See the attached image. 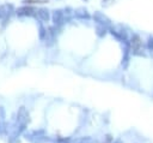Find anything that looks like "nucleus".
Segmentation results:
<instances>
[{
    "label": "nucleus",
    "mask_w": 153,
    "mask_h": 143,
    "mask_svg": "<svg viewBox=\"0 0 153 143\" xmlns=\"http://www.w3.org/2000/svg\"><path fill=\"white\" fill-rule=\"evenodd\" d=\"M17 119H18V121H19L22 125H24V124L26 123V120H28V113H26V111H25L24 107H22V108L18 111Z\"/></svg>",
    "instance_id": "nucleus-1"
},
{
    "label": "nucleus",
    "mask_w": 153,
    "mask_h": 143,
    "mask_svg": "<svg viewBox=\"0 0 153 143\" xmlns=\"http://www.w3.org/2000/svg\"><path fill=\"white\" fill-rule=\"evenodd\" d=\"M34 12H35V10L32 7H28V6H23L17 10V13L19 16H31V15H34Z\"/></svg>",
    "instance_id": "nucleus-2"
},
{
    "label": "nucleus",
    "mask_w": 153,
    "mask_h": 143,
    "mask_svg": "<svg viewBox=\"0 0 153 143\" xmlns=\"http://www.w3.org/2000/svg\"><path fill=\"white\" fill-rule=\"evenodd\" d=\"M10 9H12V6H9V5H4L0 7V17H7L10 15Z\"/></svg>",
    "instance_id": "nucleus-3"
},
{
    "label": "nucleus",
    "mask_w": 153,
    "mask_h": 143,
    "mask_svg": "<svg viewBox=\"0 0 153 143\" xmlns=\"http://www.w3.org/2000/svg\"><path fill=\"white\" fill-rule=\"evenodd\" d=\"M37 16H38V17H40V18H41L42 21H47V19L49 18L48 11H47V10H43V9H42V10H38V11H37Z\"/></svg>",
    "instance_id": "nucleus-4"
},
{
    "label": "nucleus",
    "mask_w": 153,
    "mask_h": 143,
    "mask_svg": "<svg viewBox=\"0 0 153 143\" xmlns=\"http://www.w3.org/2000/svg\"><path fill=\"white\" fill-rule=\"evenodd\" d=\"M26 4H36V3H47V0H26Z\"/></svg>",
    "instance_id": "nucleus-5"
}]
</instances>
